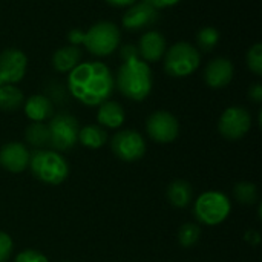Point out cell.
Listing matches in <instances>:
<instances>
[{
    "mask_svg": "<svg viewBox=\"0 0 262 262\" xmlns=\"http://www.w3.org/2000/svg\"><path fill=\"white\" fill-rule=\"evenodd\" d=\"M71 95L86 106H100L112 95L115 78L101 61H80L68 75Z\"/></svg>",
    "mask_w": 262,
    "mask_h": 262,
    "instance_id": "6da1fadb",
    "label": "cell"
},
{
    "mask_svg": "<svg viewBox=\"0 0 262 262\" xmlns=\"http://www.w3.org/2000/svg\"><path fill=\"white\" fill-rule=\"evenodd\" d=\"M152 83L150 66L140 57L123 61L115 78L118 91L132 101L146 100L152 91Z\"/></svg>",
    "mask_w": 262,
    "mask_h": 262,
    "instance_id": "7a4b0ae2",
    "label": "cell"
},
{
    "mask_svg": "<svg viewBox=\"0 0 262 262\" xmlns=\"http://www.w3.org/2000/svg\"><path fill=\"white\" fill-rule=\"evenodd\" d=\"M28 167L38 181L49 186L61 184L63 181H66L69 175V166L66 160L55 150H34L29 157Z\"/></svg>",
    "mask_w": 262,
    "mask_h": 262,
    "instance_id": "3957f363",
    "label": "cell"
},
{
    "mask_svg": "<svg viewBox=\"0 0 262 262\" xmlns=\"http://www.w3.org/2000/svg\"><path fill=\"white\" fill-rule=\"evenodd\" d=\"M201 64V52L187 41L172 45L164 54V71L175 78L192 75Z\"/></svg>",
    "mask_w": 262,
    "mask_h": 262,
    "instance_id": "277c9868",
    "label": "cell"
},
{
    "mask_svg": "<svg viewBox=\"0 0 262 262\" xmlns=\"http://www.w3.org/2000/svg\"><path fill=\"white\" fill-rule=\"evenodd\" d=\"M121 40L120 29L115 23L103 20L84 31L83 46L95 57H107L115 52Z\"/></svg>",
    "mask_w": 262,
    "mask_h": 262,
    "instance_id": "5b68a950",
    "label": "cell"
},
{
    "mask_svg": "<svg viewBox=\"0 0 262 262\" xmlns=\"http://www.w3.org/2000/svg\"><path fill=\"white\" fill-rule=\"evenodd\" d=\"M193 212L201 224L218 226L229 218L232 212V204L224 193L209 190L198 196V200L195 201Z\"/></svg>",
    "mask_w": 262,
    "mask_h": 262,
    "instance_id": "8992f818",
    "label": "cell"
},
{
    "mask_svg": "<svg viewBox=\"0 0 262 262\" xmlns=\"http://www.w3.org/2000/svg\"><path fill=\"white\" fill-rule=\"evenodd\" d=\"M49 146L55 152H64L72 149L78 143V121L69 114H57L49 118Z\"/></svg>",
    "mask_w": 262,
    "mask_h": 262,
    "instance_id": "52a82bcc",
    "label": "cell"
},
{
    "mask_svg": "<svg viewBox=\"0 0 262 262\" xmlns=\"http://www.w3.org/2000/svg\"><path fill=\"white\" fill-rule=\"evenodd\" d=\"M250 127H252V115L246 107L241 106L227 107L221 114L218 121L220 134L230 141H236L246 137Z\"/></svg>",
    "mask_w": 262,
    "mask_h": 262,
    "instance_id": "ba28073f",
    "label": "cell"
},
{
    "mask_svg": "<svg viewBox=\"0 0 262 262\" xmlns=\"http://www.w3.org/2000/svg\"><path fill=\"white\" fill-rule=\"evenodd\" d=\"M111 149L117 158L126 163L138 161L146 154L144 138L132 129L117 132L111 140Z\"/></svg>",
    "mask_w": 262,
    "mask_h": 262,
    "instance_id": "9c48e42d",
    "label": "cell"
},
{
    "mask_svg": "<svg viewBox=\"0 0 262 262\" xmlns=\"http://www.w3.org/2000/svg\"><path fill=\"white\" fill-rule=\"evenodd\" d=\"M146 130L155 143L167 144L177 140L180 134V123L173 114L167 111H157L147 118Z\"/></svg>",
    "mask_w": 262,
    "mask_h": 262,
    "instance_id": "30bf717a",
    "label": "cell"
},
{
    "mask_svg": "<svg viewBox=\"0 0 262 262\" xmlns=\"http://www.w3.org/2000/svg\"><path fill=\"white\" fill-rule=\"evenodd\" d=\"M28 57L17 48H8L0 54V84H15L23 80Z\"/></svg>",
    "mask_w": 262,
    "mask_h": 262,
    "instance_id": "8fae6325",
    "label": "cell"
},
{
    "mask_svg": "<svg viewBox=\"0 0 262 262\" xmlns=\"http://www.w3.org/2000/svg\"><path fill=\"white\" fill-rule=\"evenodd\" d=\"M158 18V9L146 2H135L123 15V26L129 31H140L154 25Z\"/></svg>",
    "mask_w": 262,
    "mask_h": 262,
    "instance_id": "7c38bea8",
    "label": "cell"
},
{
    "mask_svg": "<svg viewBox=\"0 0 262 262\" xmlns=\"http://www.w3.org/2000/svg\"><path fill=\"white\" fill-rule=\"evenodd\" d=\"M29 150L21 143H6L0 149V166L12 173L23 172L29 164Z\"/></svg>",
    "mask_w": 262,
    "mask_h": 262,
    "instance_id": "4fadbf2b",
    "label": "cell"
},
{
    "mask_svg": "<svg viewBox=\"0 0 262 262\" xmlns=\"http://www.w3.org/2000/svg\"><path fill=\"white\" fill-rule=\"evenodd\" d=\"M137 49H138V57L143 61L157 63L164 57L167 51L166 38L160 31H154V29L147 31L146 34L141 35Z\"/></svg>",
    "mask_w": 262,
    "mask_h": 262,
    "instance_id": "5bb4252c",
    "label": "cell"
},
{
    "mask_svg": "<svg viewBox=\"0 0 262 262\" xmlns=\"http://www.w3.org/2000/svg\"><path fill=\"white\" fill-rule=\"evenodd\" d=\"M233 74H235L233 63L226 57H218L206 66L204 80L209 88L221 89V88H226L227 84H230Z\"/></svg>",
    "mask_w": 262,
    "mask_h": 262,
    "instance_id": "9a60e30c",
    "label": "cell"
},
{
    "mask_svg": "<svg viewBox=\"0 0 262 262\" xmlns=\"http://www.w3.org/2000/svg\"><path fill=\"white\" fill-rule=\"evenodd\" d=\"M23 111L32 123H43L54 115L52 101L41 94L31 95L26 101H23Z\"/></svg>",
    "mask_w": 262,
    "mask_h": 262,
    "instance_id": "2e32d148",
    "label": "cell"
},
{
    "mask_svg": "<svg viewBox=\"0 0 262 262\" xmlns=\"http://www.w3.org/2000/svg\"><path fill=\"white\" fill-rule=\"evenodd\" d=\"M97 120H98V124L101 127L118 129V127H121L124 124L126 112H124V109H123V106L120 103L106 100L104 103H101L98 106Z\"/></svg>",
    "mask_w": 262,
    "mask_h": 262,
    "instance_id": "e0dca14e",
    "label": "cell"
},
{
    "mask_svg": "<svg viewBox=\"0 0 262 262\" xmlns=\"http://www.w3.org/2000/svg\"><path fill=\"white\" fill-rule=\"evenodd\" d=\"M81 61V51L78 46H61L52 55V66L60 74H69Z\"/></svg>",
    "mask_w": 262,
    "mask_h": 262,
    "instance_id": "ac0fdd59",
    "label": "cell"
},
{
    "mask_svg": "<svg viewBox=\"0 0 262 262\" xmlns=\"http://www.w3.org/2000/svg\"><path fill=\"white\" fill-rule=\"evenodd\" d=\"M167 200L177 209H184L192 201V186L187 181L175 180L167 187Z\"/></svg>",
    "mask_w": 262,
    "mask_h": 262,
    "instance_id": "d6986e66",
    "label": "cell"
},
{
    "mask_svg": "<svg viewBox=\"0 0 262 262\" xmlns=\"http://www.w3.org/2000/svg\"><path fill=\"white\" fill-rule=\"evenodd\" d=\"M78 141L88 149H100L107 141V134L101 126L88 124L78 130Z\"/></svg>",
    "mask_w": 262,
    "mask_h": 262,
    "instance_id": "ffe728a7",
    "label": "cell"
},
{
    "mask_svg": "<svg viewBox=\"0 0 262 262\" xmlns=\"http://www.w3.org/2000/svg\"><path fill=\"white\" fill-rule=\"evenodd\" d=\"M25 101L23 92L14 84H0V109L2 111H15Z\"/></svg>",
    "mask_w": 262,
    "mask_h": 262,
    "instance_id": "44dd1931",
    "label": "cell"
},
{
    "mask_svg": "<svg viewBox=\"0 0 262 262\" xmlns=\"http://www.w3.org/2000/svg\"><path fill=\"white\" fill-rule=\"evenodd\" d=\"M25 140L35 149L49 146V129L45 123H31L25 130Z\"/></svg>",
    "mask_w": 262,
    "mask_h": 262,
    "instance_id": "7402d4cb",
    "label": "cell"
},
{
    "mask_svg": "<svg viewBox=\"0 0 262 262\" xmlns=\"http://www.w3.org/2000/svg\"><path fill=\"white\" fill-rule=\"evenodd\" d=\"M233 195L238 200V203L244 204V206H252L258 201L259 193H258V187L253 183H238L233 189Z\"/></svg>",
    "mask_w": 262,
    "mask_h": 262,
    "instance_id": "603a6c76",
    "label": "cell"
},
{
    "mask_svg": "<svg viewBox=\"0 0 262 262\" xmlns=\"http://www.w3.org/2000/svg\"><path fill=\"white\" fill-rule=\"evenodd\" d=\"M220 41V32L216 28L213 26H206L203 29L198 31L196 34V45H198V49L201 51H212Z\"/></svg>",
    "mask_w": 262,
    "mask_h": 262,
    "instance_id": "cb8c5ba5",
    "label": "cell"
},
{
    "mask_svg": "<svg viewBox=\"0 0 262 262\" xmlns=\"http://www.w3.org/2000/svg\"><path fill=\"white\" fill-rule=\"evenodd\" d=\"M201 238V227L193 223L183 224L181 229L178 230V241L184 249L193 247Z\"/></svg>",
    "mask_w": 262,
    "mask_h": 262,
    "instance_id": "d4e9b609",
    "label": "cell"
},
{
    "mask_svg": "<svg viewBox=\"0 0 262 262\" xmlns=\"http://www.w3.org/2000/svg\"><path fill=\"white\" fill-rule=\"evenodd\" d=\"M247 66L249 69L256 74V75H261L262 74V45L261 43H255L249 52H247Z\"/></svg>",
    "mask_w": 262,
    "mask_h": 262,
    "instance_id": "484cf974",
    "label": "cell"
},
{
    "mask_svg": "<svg viewBox=\"0 0 262 262\" xmlns=\"http://www.w3.org/2000/svg\"><path fill=\"white\" fill-rule=\"evenodd\" d=\"M14 262H49L48 258L45 255H41L40 252L37 250H32V249H28V250H23L17 255L15 261Z\"/></svg>",
    "mask_w": 262,
    "mask_h": 262,
    "instance_id": "4316f807",
    "label": "cell"
},
{
    "mask_svg": "<svg viewBox=\"0 0 262 262\" xmlns=\"http://www.w3.org/2000/svg\"><path fill=\"white\" fill-rule=\"evenodd\" d=\"M12 253V239L8 233L0 232V262H6Z\"/></svg>",
    "mask_w": 262,
    "mask_h": 262,
    "instance_id": "83f0119b",
    "label": "cell"
},
{
    "mask_svg": "<svg viewBox=\"0 0 262 262\" xmlns=\"http://www.w3.org/2000/svg\"><path fill=\"white\" fill-rule=\"evenodd\" d=\"M120 55L123 58V61L126 60H132V58H137L138 57V49L135 45H124L120 51Z\"/></svg>",
    "mask_w": 262,
    "mask_h": 262,
    "instance_id": "f1b7e54d",
    "label": "cell"
},
{
    "mask_svg": "<svg viewBox=\"0 0 262 262\" xmlns=\"http://www.w3.org/2000/svg\"><path fill=\"white\" fill-rule=\"evenodd\" d=\"M68 40H69V43H71L72 46H80V45H83L84 31H81V29H72V31H69Z\"/></svg>",
    "mask_w": 262,
    "mask_h": 262,
    "instance_id": "f546056e",
    "label": "cell"
},
{
    "mask_svg": "<svg viewBox=\"0 0 262 262\" xmlns=\"http://www.w3.org/2000/svg\"><path fill=\"white\" fill-rule=\"evenodd\" d=\"M143 2L149 3L155 9H163V8H172V6L178 5L181 0H143Z\"/></svg>",
    "mask_w": 262,
    "mask_h": 262,
    "instance_id": "4dcf8cb0",
    "label": "cell"
},
{
    "mask_svg": "<svg viewBox=\"0 0 262 262\" xmlns=\"http://www.w3.org/2000/svg\"><path fill=\"white\" fill-rule=\"evenodd\" d=\"M249 97L250 100H253L255 103H261L262 101V84L261 83H255L250 89H249Z\"/></svg>",
    "mask_w": 262,
    "mask_h": 262,
    "instance_id": "1f68e13d",
    "label": "cell"
},
{
    "mask_svg": "<svg viewBox=\"0 0 262 262\" xmlns=\"http://www.w3.org/2000/svg\"><path fill=\"white\" fill-rule=\"evenodd\" d=\"M111 6L115 8H129L130 5H134L137 0H106Z\"/></svg>",
    "mask_w": 262,
    "mask_h": 262,
    "instance_id": "d6a6232c",
    "label": "cell"
},
{
    "mask_svg": "<svg viewBox=\"0 0 262 262\" xmlns=\"http://www.w3.org/2000/svg\"><path fill=\"white\" fill-rule=\"evenodd\" d=\"M246 239L249 241V243H252V244H259V233L258 232H253V230H250V232H247L246 233Z\"/></svg>",
    "mask_w": 262,
    "mask_h": 262,
    "instance_id": "836d02e7",
    "label": "cell"
},
{
    "mask_svg": "<svg viewBox=\"0 0 262 262\" xmlns=\"http://www.w3.org/2000/svg\"><path fill=\"white\" fill-rule=\"evenodd\" d=\"M64 262H71V261H64Z\"/></svg>",
    "mask_w": 262,
    "mask_h": 262,
    "instance_id": "e575fe53",
    "label": "cell"
}]
</instances>
